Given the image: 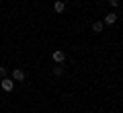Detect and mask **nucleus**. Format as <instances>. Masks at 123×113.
<instances>
[{
    "label": "nucleus",
    "mask_w": 123,
    "mask_h": 113,
    "mask_svg": "<svg viewBox=\"0 0 123 113\" xmlns=\"http://www.w3.org/2000/svg\"><path fill=\"white\" fill-rule=\"evenodd\" d=\"M51 60L55 62V64H64V62H66V52H64V49H53Z\"/></svg>",
    "instance_id": "obj_1"
},
{
    "label": "nucleus",
    "mask_w": 123,
    "mask_h": 113,
    "mask_svg": "<svg viewBox=\"0 0 123 113\" xmlns=\"http://www.w3.org/2000/svg\"><path fill=\"white\" fill-rule=\"evenodd\" d=\"M0 88H2V91L4 93H12V88H14V82H12V78H2L0 80Z\"/></svg>",
    "instance_id": "obj_2"
},
{
    "label": "nucleus",
    "mask_w": 123,
    "mask_h": 113,
    "mask_svg": "<svg viewBox=\"0 0 123 113\" xmlns=\"http://www.w3.org/2000/svg\"><path fill=\"white\" fill-rule=\"evenodd\" d=\"M27 78V72L23 68H14L12 70V80H17V82H23V80Z\"/></svg>",
    "instance_id": "obj_3"
},
{
    "label": "nucleus",
    "mask_w": 123,
    "mask_h": 113,
    "mask_svg": "<svg viewBox=\"0 0 123 113\" xmlns=\"http://www.w3.org/2000/svg\"><path fill=\"white\" fill-rule=\"evenodd\" d=\"M64 10H66V2H64V0H55V2H53V13L64 14Z\"/></svg>",
    "instance_id": "obj_4"
},
{
    "label": "nucleus",
    "mask_w": 123,
    "mask_h": 113,
    "mask_svg": "<svg viewBox=\"0 0 123 113\" xmlns=\"http://www.w3.org/2000/svg\"><path fill=\"white\" fill-rule=\"evenodd\" d=\"M117 17H119L117 13H107L105 19H103V23H105V25H115V23H117Z\"/></svg>",
    "instance_id": "obj_5"
},
{
    "label": "nucleus",
    "mask_w": 123,
    "mask_h": 113,
    "mask_svg": "<svg viewBox=\"0 0 123 113\" xmlns=\"http://www.w3.org/2000/svg\"><path fill=\"white\" fill-rule=\"evenodd\" d=\"M90 27H92V31H94V33H103V29H105V23H103V21H94Z\"/></svg>",
    "instance_id": "obj_6"
},
{
    "label": "nucleus",
    "mask_w": 123,
    "mask_h": 113,
    "mask_svg": "<svg viewBox=\"0 0 123 113\" xmlns=\"http://www.w3.org/2000/svg\"><path fill=\"white\" fill-rule=\"evenodd\" d=\"M51 72H53V76H62V74H64V66L62 64H55L51 68Z\"/></svg>",
    "instance_id": "obj_7"
},
{
    "label": "nucleus",
    "mask_w": 123,
    "mask_h": 113,
    "mask_svg": "<svg viewBox=\"0 0 123 113\" xmlns=\"http://www.w3.org/2000/svg\"><path fill=\"white\" fill-rule=\"evenodd\" d=\"M6 72H8V68H6V66H0V78H4Z\"/></svg>",
    "instance_id": "obj_8"
},
{
    "label": "nucleus",
    "mask_w": 123,
    "mask_h": 113,
    "mask_svg": "<svg viewBox=\"0 0 123 113\" xmlns=\"http://www.w3.org/2000/svg\"><path fill=\"white\" fill-rule=\"evenodd\" d=\"M109 4H111V6L115 8V6H119V0H109Z\"/></svg>",
    "instance_id": "obj_9"
}]
</instances>
